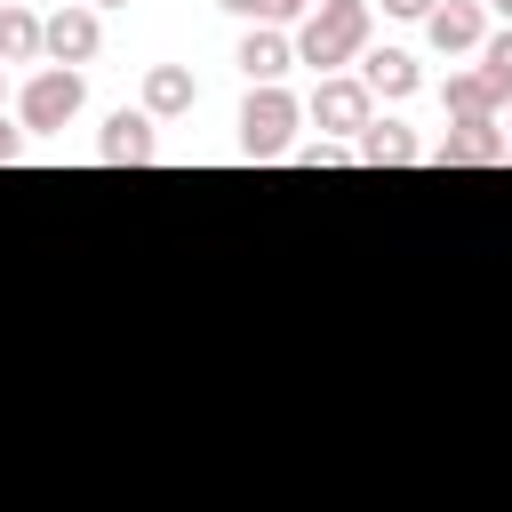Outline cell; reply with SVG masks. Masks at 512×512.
Wrapping results in <instances>:
<instances>
[{
    "mask_svg": "<svg viewBox=\"0 0 512 512\" xmlns=\"http://www.w3.org/2000/svg\"><path fill=\"white\" fill-rule=\"evenodd\" d=\"M368 32H376V0H312V16L296 24V64H312L320 80L352 72L368 56Z\"/></svg>",
    "mask_w": 512,
    "mask_h": 512,
    "instance_id": "obj_1",
    "label": "cell"
},
{
    "mask_svg": "<svg viewBox=\"0 0 512 512\" xmlns=\"http://www.w3.org/2000/svg\"><path fill=\"white\" fill-rule=\"evenodd\" d=\"M296 128H304V104L288 88H248V104H240V152L248 160H288Z\"/></svg>",
    "mask_w": 512,
    "mask_h": 512,
    "instance_id": "obj_2",
    "label": "cell"
},
{
    "mask_svg": "<svg viewBox=\"0 0 512 512\" xmlns=\"http://www.w3.org/2000/svg\"><path fill=\"white\" fill-rule=\"evenodd\" d=\"M80 72H64V64H40L32 80H24V96H16V128L24 136H56V128H72L80 120Z\"/></svg>",
    "mask_w": 512,
    "mask_h": 512,
    "instance_id": "obj_3",
    "label": "cell"
},
{
    "mask_svg": "<svg viewBox=\"0 0 512 512\" xmlns=\"http://www.w3.org/2000/svg\"><path fill=\"white\" fill-rule=\"evenodd\" d=\"M304 120H312L328 144H360V128L376 120V96H368V80H360V72H328V80L312 88Z\"/></svg>",
    "mask_w": 512,
    "mask_h": 512,
    "instance_id": "obj_4",
    "label": "cell"
},
{
    "mask_svg": "<svg viewBox=\"0 0 512 512\" xmlns=\"http://www.w3.org/2000/svg\"><path fill=\"white\" fill-rule=\"evenodd\" d=\"M40 48H48V64H64V72H80L96 48H104V16L88 8V0H64L56 16H48V32H40Z\"/></svg>",
    "mask_w": 512,
    "mask_h": 512,
    "instance_id": "obj_5",
    "label": "cell"
},
{
    "mask_svg": "<svg viewBox=\"0 0 512 512\" xmlns=\"http://www.w3.org/2000/svg\"><path fill=\"white\" fill-rule=\"evenodd\" d=\"M424 160H432V168H504L512 144H504V120H472V128H448Z\"/></svg>",
    "mask_w": 512,
    "mask_h": 512,
    "instance_id": "obj_6",
    "label": "cell"
},
{
    "mask_svg": "<svg viewBox=\"0 0 512 512\" xmlns=\"http://www.w3.org/2000/svg\"><path fill=\"white\" fill-rule=\"evenodd\" d=\"M424 40H432L440 56H480V40H488V0H440V8L424 16Z\"/></svg>",
    "mask_w": 512,
    "mask_h": 512,
    "instance_id": "obj_7",
    "label": "cell"
},
{
    "mask_svg": "<svg viewBox=\"0 0 512 512\" xmlns=\"http://www.w3.org/2000/svg\"><path fill=\"white\" fill-rule=\"evenodd\" d=\"M240 72H248V88H280L288 80V64H296V40L280 32V24H248V40H240V56H232Z\"/></svg>",
    "mask_w": 512,
    "mask_h": 512,
    "instance_id": "obj_8",
    "label": "cell"
},
{
    "mask_svg": "<svg viewBox=\"0 0 512 512\" xmlns=\"http://www.w3.org/2000/svg\"><path fill=\"white\" fill-rule=\"evenodd\" d=\"M152 152H160V136H152V112H144V104H136V112L120 104V112L104 120V136H96V160H112V168H136V160H152Z\"/></svg>",
    "mask_w": 512,
    "mask_h": 512,
    "instance_id": "obj_9",
    "label": "cell"
},
{
    "mask_svg": "<svg viewBox=\"0 0 512 512\" xmlns=\"http://www.w3.org/2000/svg\"><path fill=\"white\" fill-rule=\"evenodd\" d=\"M360 80H368V96H384V104H400V96L424 88V72H416L408 48H376V56H360Z\"/></svg>",
    "mask_w": 512,
    "mask_h": 512,
    "instance_id": "obj_10",
    "label": "cell"
},
{
    "mask_svg": "<svg viewBox=\"0 0 512 512\" xmlns=\"http://www.w3.org/2000/svg\"><path fill=\"white\" fill-rule=\"evenodd\" d=\"M352 160H360V168H408V160H424V144H416L400 120H368L360 144H352Z\"/></svg>",
    "mask_w": 512,
    "mask_h": 512,
    "instance_id": "obj_11",
    "label": "cell"
},
{
    "mask_svg": "<svg viewBox=\"0 0 512 512\" xmlns=\"http://www.w3.org/2000/svg\"><path fill=\"white\" fill-rule=\"evenodd\" d=\"M192 104H200V88H192L184 64H152V72H144V112H152V120H184Z\"/></svg>",
    "mask_w": 512,
    "mask_h": 512,
    "instance_id": "obj_12",
    "label": "cell"
},
{
    "mask_svg": "<svg viewBox=\"0 0 512 512\" xmlns=\"http://www.w3.org/2000/svg\"><path fill=\"white\" fill-rule=\"evenodd\" d=\"M40 32H48V16H32L24 0H0V64H40L48 56Z\"/></svg>",
    "mask_w": 512,
    "mask_h": 512,
    "instance_id": "obj_13",
    "label": "cell"
},
{
    "mask_svg": "<svg viewBox=\"0 0 512 512\" xmlns=\"http://www.w3.org/2000/svg\"><path fill=\"white\" fill-rule=\"evenodd\" d=\"M440 104L456 112V128H472V120H504V96H496V88H488L480 72H448Z\"/></svg>",
    "mask_w": 512,
    "mask_h": 512,
    "instance_id": "obj_14",
    "label": "cell"
},
{
    "mask_svg": "<svg viewBox=\"0 0 512 512\" xmlns=\"http://www.w3.org/2000/svg\"><path fill=\"white\" fill-rule=\"evenodd\" d=\"M480 80H488V88H496V96L512 104V24L480 40Z\"/></svg>",
    "mask_w": 512,
    "mask_h": 512,
    "instance_id": "obj_15",
    "label": "cell"
},
{
    "mask_svg": "<svg viewBox=\"0 0 512 512\" xmlns=\"http://www.w3.org/2000/svg\"><path fill=\"white\" fill-rule=\"evenodd\" d=\"M216 8H232V16H248V24H288V16H312V0H216Z\"/></svg>",
    "mask_w": 512,
    "mask_h": 512,
    "instance_id": "obj_16",
    "label": "cell"
},
{
    "mask_svg": "<svg viewBox=\"0 0 512 512\" xmlns=\"http://www.w3.org/2000/svg\"><path fill=\"white\" fill-rule=\"evenodd\" d=\"M288 160H296V168H344V160H352V144H328V136H320V144H296Z\"/></svg>",
    "mask_w": 512,
    "mask_h": 512,
    "instance_id": "obj_17",
    "label": "cell"
},
{
    "mask_svg": "<svg viewBox=\"0 0 512 512\" xmlns=\"http://www.w3.org/2000/svg\"><path fill=\"white\" fill-rule=\"evenodd\" d=\"M432 8H440V0H384V16H408V24H424Z\"/></svg>",
    "mask_w": 512,
    "mask_h": 512,
    "instance_id": "obj_18",
    "label": "cell"
},
{
    "mask_svg": "<svg viewBox=\"0 0 512 512\" xmlns=\"http://www.w3.org/2000/svg\"><path fill=\"white\" fill-rule=\"evenodd\" d=\"M16 152H24V128H8V120H0V168H8Z\"/></svg>",
    "mask_w": 512,
    "mask_h": 512,
    "instance_id": "obj_19",
    "label": "cell"
},
{
    "mask_svg": "<svg viewBox=\"0 0 512 512\" xmlns=\"http://www.w3.org/2000/svg\"><path fill=\"white\" fill-rule=\"evenodd\" d=\"M88 8H96V16H104V8H128V0H88Z\"/></svg>",
    "mask_w": 512,
    "mask_h": 512,
    "instance_id": "obj_20",
    "label": "cell"
},
{
    "mask_svg": "<svg viewBox=\"0 0 512 512\" xmlns=\"http://www.w3.org/2000/svg\"><path fill=\"white\" fill-rule=\"evenodd\" d=\"M488 8H496V16H504V24H512V0H488Z\"/></svg>",
    "mask_w": 512,
    "mask_h": 512,
    "instance_id": "obj_21",
    "label": "cell"
},
{
    "mask_svg": "<svg viewBox=\"0 0 512 512\" xmlns=\"http://www.w3.org/2000/svg\"><path fill=\"white\" fill-rule=\"evenodd\" d=\"M504 144H512V104H504Z\"/></svg>",
    "mask_w": 512,
    "mask_h": 512,
    "instance_id": "obj_22",
    "label": "cell"
},
{
    "mask_svg": "<svg viewBox=\"0 0 512 512\" xmlns=\"http://www.w3.org/2000/svg\"><path fill=\"white\" fill-rule=\"evenodd\" d=\"M0 96H8V64H0Z\"/></svg>",
    "mask_w": 512,
    "mask_h": 512,
    "instance_id": "obj_23",
    "label": "cell"
}]
</instances>
